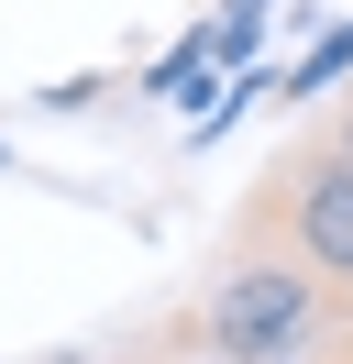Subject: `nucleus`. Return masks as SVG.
Here are the masks:
<instances>
[{
  "label": "nucleus",
  "instance_id": "nucleus-1",
  "mask_svg": "<svg viewBox=\"0 0 353 364\" xmlns=\"http://www.w3.org/2000/svg\"><path fill=\"white\" fill-rule=\"evenodd\" d=\"M320 331H331V287L309 265H287V254H265V243H232V265L188 309V342L210 364H298Z\"/></svg>",
  "mask_w": 353,
  "mask_h": 364
},
{
  "label": "nucleus",
  "instance_id": "nucleus-2",
  "mask_svg": "<svg viewBox=\"0 0 353 364\" xmlns=\"http://www.w3.org/2000/svg\"><path fill=\"white\" fill-rule=\"evenodd\" d=\"M232 243H265V254H287V265H309L331 298H353V166L331 155L320 133L287 144V155L254 177Z\"/></svg>",
  "mask_w": 353,
  "mask_h": 364
},
{
  "label": "nucleus",
  "instance_id": "nucleus-3",
  "mask_svg": "<svg viewBox=\"0 0 353 364\" xmlns=\"http://www.w3.org/2000/svg\"><path fill=\"white\" fill-rule=\"evenodd\" d=\"M331 77H353V23H331V33H320V45H309V55H298V67H287V77H276V100H320V89H331Z\"/></svg>",
  "mask_w": 353,
  "mask_h": 364
},
{
  "label": "nucleus",
  "instance_id": "nucleus-4",
  "mask_svg": "<svg viewBox=\"0 0 353 364\" xmlns=\"http://www.w3.org/2000/svg\"><path fill=\"white\" fill-rule=\"evenodd\" d=\"M320 144H331V155H342V166H353V100H342V111H331V122H320Z\"/></svg>",
  "mask_w": 353,
  "mask_h": 364
},
{
  "label": "nucleus",
  "instance_id": "nucleus-5",
  "mask_svg": "<svg viewBox=\"0 0 353 364\" xmlns=\"http://www.w3.org/2000/svg\"><path fill=\"white\" fill-rule=\"evenodd\" d=\"M221 11H243V23H265V11H276V0H221Z\"/></svg>",
  "mask_w": 353,
  "mask_h": 364
},
{
  "label": "nucleus",
  "instance_id": "nucleus-6",
  "mask_svg": "<svg viewBox=\"0 0 353 364\" xmlns=\"http://www.w3.org/2000/svg\"><path fill=\"white\" fill-rule=\"evenodd\" d=\"M342 364H353V342H342Z\"/></svg>",
  "mask_w": 353,
  "mask_h": 364
}]
</instances>
